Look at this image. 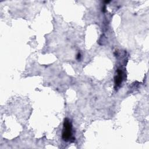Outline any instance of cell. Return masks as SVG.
I'll return each instance as SVG.
<instances>
[{
  "instance_id": "cell-1",
  "label": "cell",
  "mask_w": 149,
  "mask_h": 149,
  "mask_svg": "<svg viewBox=\"0 0 149 149\" xmlns=\"http://www.w3.org/2000/svg\"><path fill=\"white\" fill-rule=\"evenodd\" d=\"M62 139L65 141L71 140L74 141V139L72 136V124L68 118L65 119L63 122V129L62 132Z\"/></svg>"
},
{
  "instance_id": "cell-2",
  "label": "cell",
  "mask_w": 149,
  "mask_h": 149,
  "mask_svg": "<svg viewBox=\"0 0 149 149\" xmlns=\"http://www.w3.org/2000/svg\"><path fill=\"white\" fill-rule=\"evenodd\" d=\"M116 75L115 77V86H119L122 83V72L120 69H118L116 72Z\"/></svg>"
}]
</instances>
